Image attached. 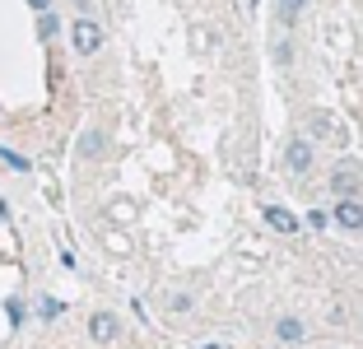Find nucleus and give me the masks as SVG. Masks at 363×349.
Returning <instances> with one entry per match:
<instances>
[{
    "mask_svg": "<svg viewBox=\"0 0 363 349\" xmlns=\"http://www.w3.org/2000/svg\"><path fill=\"white\" fill-rule=\"evenodd\" d=\"M28 5H33L38 14H47V10H52V0H28Z\"/></svg>",
    "mask_w": 363,
    "mask_h": 349,
    "instance_id": "obj_18",
    "label": "nucleus"
},
{
    "mask_svg": "<svg viewBox=\"0 0 363 349\" xmlns=\"http://www.w3.org/2000/svg\"><path fill=\"white\" fill-rule=\"evenodd\" d=\"M275 61H279V65L294 61V47H289V38H275Z\"/></svg>",
    "mask_w": 363,
    "mask_h": 349,
    "instance_id": "obj_14",
    "label": "nucleus"
},
{
    "mask_svg": "<svg viewBox=\"0 0 363 349\" xmlns=\"http://www.w3.org/2000/svg\"><path fill=\"white\" fill-rule=\"evenodd\" d=\"M335 131H340V126H335L331 112H308V135L312 140H335Z\"/></svg>",
    "mask_w": 363,
    "mask_h": 349,
    "instance_id": "obj_8",
    "label": "nucleus"
},
{
    "mask_svg": "<svg viewBox=\"0 0 363 349\" xmlns=\"http://www.w3.org/2000/svg\"><path fill=\"white\" fill-rule=\"evenodd\" d=\"M38 33H43L47 43H52L56 33H61V19H56V14H52V10H47V14H38Z\"/></svg>",
    "mask_w": 363,
    "mask_h": 349,
    "instance_id": "obj_12",
    "label": "nucleus"
},
{
    "mask_svg": "<svg viewBox=\"0 0 363 349\" xmlns=\"http://www.w3.org/2000/svg\"><path fill=\"white\" fill-rule=\"evenodd\" d=\"M335 223L350 233H363V201H335Z\"/></svg>",
    "mask_w": 363,
    "mask_h": 349,
    "instance_id": "obj_6",
    "label": "nucleus"
},
{
    "mask_svg": "<svg viewBox=\"0 0 363 349\" xmlns=\"http://www.w3.org/2000/svg\"><path fill=\"white\" fill-rule=\"evenodd\" d=\"M61 312H65V307L56 303V298H43V303H38V317H43V321H56Z\"/></svg>",
    "mask_w": 363,
    "mask_h": 349,
    "instance_id": "obj_13",
    "label": "nucleus"
},
{
    "mask_svg": "<svg viewBox=\"0 0 363 349\" xmlns=\"http://www.w3.org/2000/svg\"><path fill=\"white\" fill-rule=\"evenodd\" d=\"M103 131H84V135H79V159H103Z\"/></svg>",
    "mask_w": 363,
    "mask_h": 349,
    "instance_id": "obj_9",
    "label": "nucleus"
},
{
    "mask_svg": "<svg viewBox=\"0 0 363 349\" xmlns=\"http://www.w3.org/2000/svg\"><path fill=\"white\" fill-rule=\"evenodd\" d=\"M303 5H308V0H275V14H279V23H294L303 14Z\"/></svg>",
    "mask_w": 363,
    "mask_h": 349,
    "instance_id": "obj_10",
    "label": "nucleus"
},
{
    "mask_svg": "<svg viewBox=\"0 0 363 349\" xmlns=\"http://www.w3.org/2000/svg\"><path fill=\"white\" fill-rule=\"evenodd\" d=\"M284 168L294 172V177H303V172L312 168V140H308V135H294V140L284 145Z\"/></svg>",
    "mask_w": 363,
    "mask_h": 349,
    "instance_id": "obj_4",
    "label": "nucleus"
},
{
    "mask_svg": "<svg viewBox=\"0 0 363 349\" xmlns=\"http://www.w3.org/2000/svg\"><path fill=\"white\" fill-rule=\"evenodd\" d=\"M308 223H312V228H326L331 219H326V210H312V214H308Z\"/></svg>",
    "mask_w": 363,
    "mask_h": 349,
    "instance_id": "obj_17",
    "label": "nucleus"
},
{
    "mask_svg": "<svg viewBox=\"0 0 363 349\" xmlns=\"http://www.w3.org/2000/svg\"><path fill=\"white\" fill-rule=\"evenodd\" d=\"M331 191L340 196V201H359V191H363V168H359V163H340V168L331 172Z\"/></svg>",
    "mask_w": 363,
    "mask_h": 349,
    "instance_id": "obj_2",
    "label": "nucleus"
},
{
    "mask_svg": "<svg viewBox=\"0 0 363 349\" xmlns=\"http://www.w3.org/2000/svg\"><path fill=\"white\" fill-rule=\"evenodd\" d=\"M5 317H10V326H19V321H23V303H19V298L5 303Z\"/></svg>",
    "mask_w": 363,
    "mask_h": 349,
    "instance_id": "obj_15",
    "label": "nucleus"
},
{
    "mask_svg": "<svg viewBox=\"0 0 363 349\" xmlns=\"http://www.w3.org/2000/svg\"><path fill=\"white\" fill-rule=\"evenodd\" d=\"M89 340H94V345H112V340H121V321H117V312L98 307L94 317H89Z\"/></svg>",
    "mask_w": 363,
    "mask_h": 349,
    "instance_id": "obj_3",
    "label": "nucleus"
},
{
    "mask_svg": "<svg viewBox=\"0 0 363 349\" xmlns=\"http://www.w3.org/2000/svg\"><path fill=\"white\" fill-rule=\"evenodd\" d=\"M168 307H172V312H191V294H172Z\"/></svg>",
    "mask_w": 363,
    "mask_h": 349,
    "instance_id": "obj_16",
    "label": "nucleus"
},
{
    "mask_svg": "<svg viewBox=\"0 0 363 349\" xmlns=\"http://www.w3.org/2000/svg\"><path fill=\"white\" fill-rule=\"evenodd\" d=\"M205 349H224V345H205Z\"/></svg>",
    "mask_w": 363,
    "mask_h": 349,
    "instance_id": "obj_19",
    "label": "nucleus"
},
{
    "mask_svg": "<svg viewBox=\"0 0 363 349\" xmlns=\"http://www.w3.org/2000/svg\"><path fill=\"white\" fill-rule=\"evenodd\" d=\"M261 214H266V223H270L275 233H298V214L284 210V205H266Z\"/></svg>",
    "mask_w": 363,
    "mask_h": 349,
    "instance_id": "obj_7",
    "label": "nucleus"
},
{
    "mask_svg": "<svg viewBox=\"0 0 363 349\" xmlns=\"http://www.w3.org/2000/svg\"><path fill=\"white\" fill-rule=\"evenodd\" d=\"M275 340L279 345H303L308 340V326H303V317H275Z\"/></svg>",
    "mask_w": 363,
    "mask_h": 349,
    "instance_id": "obj_5",
    "label": "nucleus"
},
{
    "mask_svg": "<svg viewBox=\"0 0 363 349\" xmlns=\"http://www.w3.org/2000/svg\"><path fill=\"white\" fill-rule=\"evenodd\" d=\"M0 163H10V168H14V172H33V163H28V159H23L19 149H5V145H0Z\"/></svg>",
    "mask_w": 363,
    "mask_h": 349,
    "instance_id": "obj_11",
    "label": "nucleus"
},
{
    "mask_svg": "<svg viewBox=\"0 0 363 349\" xmlns=\"http://www.w3.org/2000/svg\"><path fill=\"white\" fill-rule=\"evenodd\" d=\"M70 43H75L79 56H94L98 47H103V23L98 19H75L70 23Z\"/></svg>",
    "mask_w": 363,
    "mask_h": 349,
    "instance_id": "obj_1",
    "label": "nucleus"
}]
</instances>
